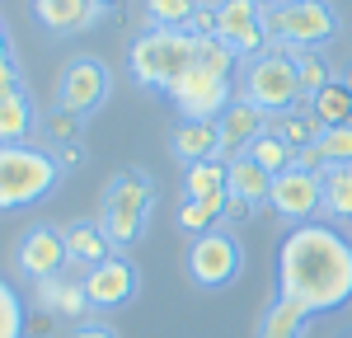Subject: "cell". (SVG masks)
I'll use <instances>...</instances> for the list:
<instances>
[{
  "instance_id": "cell-1",
  "label": "cell",
  "mask_w": 352,
  "mask_h": 338,
  "mask_svg": "<svg viewBox=\"0 0 352 338\" xmlns=\"http://www.w3.org/2000/svg\"><path fill=\"white\" fill-rule=\"evenodd\" d=\"M277 296L310 315L343 310L352 301V240L324 221L296 225L277 249Z\"/></svg>"
},
{
  "instance_id": "cell-2",
  "label": "cell",
  "mask_w": 352,
  "mask_h": 338,
  "mask_svg": "<svg viewBox=\"0 0 352 338\" xmlns=\"http://www.w3.org/2000/svg\"><path fill=\"white\" fill-rule=\"evenodd\" d=\"M127 61H132L136 84L169 94L192 71V61H197V38H192L188 28H146L132 43Z\"/></svg>"
},
{
  "instance_id": "cell-3",
  "label": "cell",
  "mask_w": 352,
  "mask_h": 338,
  "mask_svg": "<svg viewBox=\"0 0 352 338\" xmlns=\"http://www.w3.org/2000/svg\"><path fill=\"white\" fill-rule=\"evenodd\" d=\"M151 216H155V183L151 174L141 169H122L113 174V183L104 188V207H99V225L109 230L113 249H132L136 240L151 230Z\"/></svg>"
},
{
  "instance_id": "cell-4",
  "label": "cell",
  "mask_w": 352,
  "mask_h": 338,
  "mask_svg": "<svg viewBox=\"0 0 352 338\" xmlns=\"http://www.w3.org/2000/svg\"><path fill=\"white\" fill-rule=\"evenodd\" d=\"M61 183V165L43 146H0V212L33 207Z\"/></svg>"
},
{
  "instance_id": "cell-5",
  "label": "cell",
  "mask_w": 352,
  "mask_h": 338,
  "mask_svg": "<svg viewBox=\"0 0 352 338\" xmlns=\"http://www.w3.org/2000/svg\"><path fill=\"white\" fill-rule=\"evenodd\" d=\"M254 109L263 113H292L305 104V94H300V71H296V56L287 52V47H268L263 56H249L244 61V94Z\"/></svg>"
},
{
  "instance_id": "cell-6",
  "label": "cell",
  "mask_w": 352,
  "mask_h": 338,
  "mask_svg": "<svg viewBox=\"0 0 352 338\" xmlns=\"http://www.w3.org/2000/svg\"><path fill=\"white\" fill-rule=\"evenodd\" d=\"M184 268H188L192 286H202V291H226L230 282L240 278L244 268V249L240 240L217 225V230H207V235H197L188 245V258H184Z\"/></svg>"
},
{
  "instance_id": "cell-7",
  "label": "cell",
  "mask_w": 352,
  "mask_h": 338,
  "mask_svg": "<svg viewBox=\"0 0 352 338\" xmlns=\"http://www.w3.org/2000/svg\"><path fill=\"white\" fill-rule=\"evenodd\" d=\"M109 94H113L109 61H99V56H76V61H66V71H61V80H56V109L76 113V117H94V113L109 104Z\"/></svg>"
},
{
  "instance_id": "cell-8",
  "label": "cell",
  "mask_w": 352,
  "mask_h": 338,
  "mask_svg": "<svg viewBox=\"0 0 352 338\" xmlns=\"http://www.w3.org/2000/svg\"><path fill=\"white\" fill-rule=\"evenodd\" d=\"M66 263H71V254H66V225L33 221L24 235H19V245H14V268H19L33 286L47 282V278H61Z\"/></svg>"
},
{
  "instance_id": "cell-9",
  "label": "cell",
  "mask_w": 352,
  "mask_h": 338,
  "mask_svg": "<svg viewBox=\"0 0 352 338\" xmlns=\"http://www.w3.org/2000/svg\"><path fill=\"white\" fill-rule=\"evenodd\" d=\"M268 207L292 225H310L320 212H324V174H310V169H282L272 174V193Z\"/></svg>"
},
{
  "instance_id": "cell-10",
  "label": "cell",
  "mask_w": 352,
  "mask_h": 338,
  "mask_svg": "<svg viewBox=\"0 0 352 338\" xmlns=\"http://www.w3.org/2000/svg\"><path fill=\"white\" fill-rule=\"evenodd\" d=\"M333 38H338V10H333V0H287L282 5V43L277 47L320 52Z\"/></svg>"
},
{
  "instance_id": "cell-11",
  "label": "cell",
  "mask_w": 352,
  "mask_h": 338,
  "mask_svg": "<svg viewBox=\"0 0 352 338\" xmlns=\"http://www.w3.org/2000/svg\"><path fill=\"white\" fill-rule=\"evenodd\" d=\"M169 99H174V109L184 113L188 122H217L240 94H235V84H230V80H221V76L202 71V66L192 61V71L169 89Z\"/></svg>"
},
{
  "instance_id": "cell-12",
  "label": "cell",
  "mask_w": 352,
  "mask_h": 338,
  "mask_svg": "<svg viewBox=\"0 0 352 338\" xmlns=\"http://www.w3.org/2000/svg\"><path fill=\"white\" fill-rule=\"evenodd\" d=\"M217 38L240 61L268 52V33H263V19H258L254 0H217Z\"/></svg>"
},
{
  "instance_id": "cell-13",
  "label": "cell",
  "mask_w": 352,
  "mask_h": 338,
  "mask_svg": "<svg viewBox=\"0 0 352 338\" xmlns=\"http://www.w3.org/2000/svg\"><path fill=\"white\" fill-rule=\"evenodd\" d=\"M136 291H141V273H136L132 258H122V254H113L109 263H99V268L85 273V296H89V306H94V310L132 306Z\"/></svg>"
},
{
  "instance_id": "cell-14",
  "label": "cell",
  "mask_w": 352,
  "mask_h": 338,
  "mask_svg": "<svg viewBox=\"0 0 352 338\" xmlns=\"http://www.w3.org/2000/svg\"><path fill=\"white\" fill-rule=\"evenodd\" d=\"M217 127H221V160H235V155H244V150L272 127V113L254 109L249 99H235V104L217 117Z\"/></svg>"
},
{
  "instance_id": "cell-15",
  "label": "cell",
  "mask_w": 352,
  "mask_h": 338,
  "mask_svg": "<svg viewBox=\"0 0 352 338\" xmlns=\"http://www.w3.org/2000/svg\"><path fill=\"white\" fill-rule=\"evenodd\" d=\"M33 14L52 38H80L85 28L104 19V10L94 0H33Z\"/></svg>"
},
{
  "instance_id": "cell-16",
  "label": "cell",
  "mask_w": 352,
  "mask_h": 338,
  "mask_svg": "<svg viewBox=\"0 0 352 338\" xmlns=\"http://www.w3.org/2000/svg\"><path fill=\"white\" fill-rule=\"evenodd\" d=\"M38 306L43 315H56V319H76L80 324L85 315H89V296H85V273L80 278H71V273H61V278H47L38 282Z\"/></svg>"
},
{
  "instance_id": "cell-17",
  "label": "cell",
  "mask_w": 352,
  "mask_h": 338,
  "mask_svg": "<svg viewBox=\"0 0 352 338\" xmlns=\"http://www.w3.org/2000/svg\"><path fill=\"white\" fill-rule=\"evenodd\" d=\"M184 197L188 202H207L226 216L230 207V165L226 160H202V165L184 169Z\"/></svg>"
},
{
  "instance_id": "cell-18",
  "label": "cell",
  "mask_w": 352,
  "mask_h": 338,
  "mask_svg": "<svg viewBox=\"0 0 352 338\" xmlns=\"http://www.w3.org/2000/svg\"><path fill=\"white\" fill-rule=\"evenodd\" d=\"M169 150H174V160H184L188 165H202V160H221V127L217 122H179L174 132H169Z\"/></svg>"
},
{
  "instance_id": "cell-19",
  "label": "cell",
  "mask_w": 352,
  "mask_h": 338,
  "mask_svg": "<svg viewBox=\"0 0 352 338\" xmlns=\"http://www.w3.org/2000/svg\"><path fill=\"white\" fill-rule=\"evenodd\" d=\"M66 254H71V263H76L80 273H89V268L109 263L118 249H113L109 230H104L99 221H71L66 225Z\"/></svg>"
},
{
  "instance_id": "cell-20",
  "label": "cell",
  "mask_w": 352,
  "mask_h": 338,
  "mask_svg": "<svg viewBox=\"0 0 352 338\" xmlns=\"http://www.w3.org/2000/svg\"><path fill=\"white\" fill-rule=\"evenodd\" d=\"M305 324H310V310L287 301V296H272L268 310L258 315V338H305Z\"/></svg>"
},
{
  "instance_id": "cell-21",
  "label": "cell",
  "mask_w": 352,
  "mask_h": 338,
  "mask_svg": "<svg viewBox=\"0 0 352 338\" xmlns=\"http://www.w3.org/2000/svg\"><path fill=\"white\" fill-rule=\"evenodd\" d=\"M230 165V197H240V202H268L272 193V174L263 165H254L249 155H235V160H226Z\"/></svg>"
},
{
  "instance_id": "cell-22",
  "label": "cell",
  "mask_w": 352,
  "mask_h": 338,
  "mask_svg": "<svg viewBox=\"0 0 352 338\" xmlns=\"http://www.w3.org/2000/svg\"><path fill=\"white\" fill-rule=\"evenodd\" d=\"M268 132H272V137H282L287 146H292V150H305V146H315V141H320V122H315V113H310V99H305L300 109H292V113H277Z\"/></svg>"
},
{
  "instance_id": "cell-23",
  "label": "cell",
  "mask_w": 352,
  "mask_h": 338,
  "mask_svg": "<svg viewBox=\"0 0 352 338\" xmlns=\"http://www.w3.org/2000/svg\"><path fill=\"white\" fill-rule=\"evenodd\" d=\"M310 113H315L320 132H329V127H352V89L343 80H333L324 94L310 99Z\"/></svg>"
},
{
  "instance_id": "cell-24",
  "label": "cell",
  "mask_w": 352,
  "mask_h": 338,
  "mask_svg": "<svg viewBox=\"0 0 352 338\" xmlns=\"http://www.w3.org/2000/svg\"><path fill=\"white\" fill-rule=\"evenodd\" d=\"M28 132H33V104H28V94L0 99V146H24Z\"/></svg>"
},
{
  "instance_id": "cell-25",
  "label": "cell",
  "mask_w": 352,
  "mask_h": 338,
  "mask_svg": "<svg viewBox=\"0 0 352 338\" xmlns=\"http://www.w3.org/2000/svg\"><path fill=\"white\" fill-rule=\"evenodd\" d=\"M324 216L352 221V165H329L324 169Z\"/></svg>"
},
{
  "instance_id": "cell-26",
  "label": "cell",
  "mask_w": 352,
  "mask_h": 338,
  "mask_svg": "<svg viewBox=\"0 0 352 338\" xmlns=\"http://www.w3.org/2000/svg\"><path fill=\"white\" fill-rule=\"evenodd\" d=\"M287 52L296 56V71H300V94H305V99L324 94L329 84H333V71H329V61H324L320 52H305V47H287Z\"/></svg>"
},
{
  "instance_id": "cell-27",
  "label": "cell",
  "mask_w": 352,
  "mask_h": 338,
  "mask_svg": "<svg viewBox=\"0 0 352 338\" xmlns=\"http://www.w3.org/2000/svg\"><path fill=\"white\" fill-rule=\"evenodd\" d=\"M202 0H146V24L151 28H188Z\"/></svg>"
},
{
  "instance_id": "cell-28",
  "label": "cell",
  "mask_w": 352,
  "mask_h": 338,
  "mask_svg": "<svg viewBox=\"0 0 352 338\" xmlns=\"http://www.w3.org/2000/svg\"><path fill=\"white\" fill-rule=\"evenodd\" d=\"M244 155H249L254 165H263L268 174H282V169H292V160H296V150H292L282 137H272V132H263V137L254 141Z\"/></svg>"
},
{
  "instance_id": "cell-29",
  "label": "cell",
  "mask_w": 352,
  "mask_h": 338,
  "mask_svg": "<svg viewBox=\"0 0 352 338\" xmlns=\"http://www.w3.org/2000/svg\"><path fill=\"white\" fill-rule=\"evenodd\" d=\"M28 334V315H24V301L10 282L0 278V338H24Z\"/></svg>"
},
{
  "instance_id": "cell-30",
  "label": "cell",
  "mask_w": 352,
  "mask_h": 338,
  "mask_svg": "<svg viewBox=\"0 0 352 338\" xmlns=\"http://www.w3.org/2000/svg\"><path fill=\"white\" fill-rule=\"evenodd\" d=\"M80 122H85V117H76V113L52 109V113H47V122H43L47 150H52V146H71V141H80Z\"/></svg>"
},
{
  "instance_id": "cell-31",
  "label": "cell",
  "mask_w": 352,
  "mask_h": 338,
  "mask_svg": "<svg viewBox=\"0 0 352 338\" xmlns=\"http://www.w3.org/2000/svg\"><path fill=\"white\" fill-rule=\"evenodd\" d=\"M217 221H221V212L207 207V202H184V207H179V230H188L192 240L207 235V230H217Z\"/></svg>"
},
{
  "instance_id": "cell-32",
  "label": "cell",
  "mask_w": 352,
  "mask_h": 338,
  "mask_svg": "<svg viewBox=\"0 0 352 338\" xmlns=\"http://www.w3.org/2000/svg\"><path fill=\"white\" fill-rule=\"evenodd\" d=\"M320 150L329 165H352V127H329L320 132Z\"/></svg>"
},
{
  "instance_id": "cell-33",
  "label": "cell",
  "mask_w": 352,
  "mask_h": 338,
  "mask_svg": "<svg viewBox=\"0 0 352 338\" xmlns=\"http://www.w3.org/2000/svg\"><path fill=\"white\" fill-rule=\"evenodd\" d=\"M66 338H122V334L113 324H104V319H80V324H71Z\"/></svg>"
},
{
  "instance_id": "cell-34",
  "label": "cell",
  "mask_w": 352,
  "mask_h": 338,
  "mask_svg": "<svg viewBox=\"0 0 352 338\" xmlns=\"http://www.w3.org/2000/svg\"><path fill=\"white\" fill-rule=\"evenodd\" d=\"M188 33H192V38H217V5H202V10L192 14Z\"/></svg>"
},
{
  "instance_id": "cell-35",
  "label": "cell",
  "mask_w": 352,
  "mask_h": 338,
  "mask_svg": "<svg viewBox=\"0 0 352 338\" xmlns=\"http://www.w3.org/2000/svg\"><path fill=\"white\" fill-rule=\"evenodd\" d=\"M52 155H56V165H61V174H71V169L85 165V146H80V141H71V146H52Z\"/></svg>"
},
{
  "instance_id": "cell-36",
  "label": "cell",
  "mask_w": 352,
  "mask_h": 338,
  "mask_svg": "<svg viewBox=\"0 0 352 338\" xmlns=\"http://www.w3.org/2000/svg\"><path fill=\"white\" fill-rule=\"evenodd\" d=\"M296 169H310V174H324L329 160H324V150H320V141L315 146H305V150H296V160H292Z\"/></svg>"
},
{
  "instance_id": "cell-37",
  "label": "cell",
  "mask_w": 352,
  "mask_h": 338,
  "mask_svg": "<svg viewBox=\"0 0 352 338\" xmlns=\"http://www.w3.org/2000/svg\"><path fill=\"white\" fill-rule=\"evenodd\" d=\"M254 212H258V207H254V202H240V197H230V207H226L230 221H254Z\"/></svg>"
},
{
  "instance_id": "cell-38",
  "label": "cell",
  "mask_w": 352,
  "mask_h": 338,
  "mask_svg": "<svg viewBox=\"0 0 352 338\" xmlns=\"http://www.w3.org/2000/svg\"><path fill=\"white\" fill-rule=\"evenodd\" d=\"M0 61H14V52H10V38H5V28H0Z\"/></svg>"
},
{
  "instance_id": "cell-39",
  "label": "cell",
  "mask_w": 352,
  "mask_h": 338,
  "mask_svg": "<svg viewBox=\"0 0 352 338\" xmlns=\"http://www.w3.org/2000/svg\"><path fill=\"white\" fill-rule=\"evenodd\" d=\"M94 5H99V10L109 14V10H118V5H122V0H94Z\"/></svg>"
},
{
  "instance_id": "cell-40",
  "label": "cell",
  "mask_w": 352,
  "mask_h": 338,
  "mask_svg": "<svg viewBox=\"0 0 352 338\" xmlns=\"http://www.w3.org/2000/svg\"><path fill=\"white\" fill-rule=\"evenodd\" d=\"M343 84H348V89H352V61H348V66H343Z\"/></svg>"
},
{
  "instance_id": "cell-41",
  "label": "cell",
  "mask_w": 352,
  "mask_h": 338,
  "mask_svg": "<svg viewBox=\"0 0 352 338\" xmlns=\"http://www.w3.org/2000/svg\"><path fill=\"white\" fill-rule=\"evenodd\" d=\"M254 5H287V0H254Z\"/></svg>"
}]
</instances>
